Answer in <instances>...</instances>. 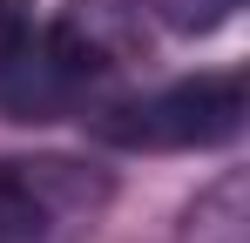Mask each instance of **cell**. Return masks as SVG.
Listing matches in <instances>:
<instances>
[{"label":"cell","instance_id":"obj_3","mask_svg":"<svg viewBox=\"0 0 250 243\" xmlns=\"http://www.w3.org/2000/svg\"><path fill=\"white\" fill-rule=\"evenodd\" d=\"M47 40H54V54L68 68L102 81V75H115V68L149 54V7L142 0H68L61 20L47 27Z\"/></svg>","mask_w":250,"mask_h":243},{"label":"cell","instance_id":"obj_2","mask_svg":"<svg viewBox=\"0 0 250 243\" xmlns=\"http://www.w3.org/2000/svg\"><path fill=\"white\" fill-rule=\"evenodd\" d=\"M108 202V176L68 156H7L0 162V243H47L68 223H88Z\"/></svg>","mask_w":250,"mask_h":243},{"label":"cell","instance_id":"obj_5","mask_svg":"<svg viewBox=\"0 0 250 243\" xmlns=\"http://www.w3.org/2000/svg\"><path fill=\"white\" fill-rule=\"evenodd\" d=\"M149 7L163 14V27H176V34H216L223 20H237L244 0H149Z\"/></svg>","mask_w":250,"mask_h":243},{"label":"cell","instance_id":"obj_4","mask_svg":"<svg viewBox=\"0 0 250 243\" xmlns=\"http://www.w3.org/2000/svg\"><path fill=\"white\" fill-rule=\"evenodd\" d=\"M183 243H244V176H223L183 223Z\"/></svg>","mask_w":250,"mask_h":243},{"label":"cell","instance_id":"obj_6","mask_svg":"<svg viewBox=\"0 0 250 243\" xmlns=\"http://www.w3.org/2000/svg\"><path fill=\"white\" fill-rule=\"evenodd\" d=\"M27 34H34V0H0V68L27 47Z\"/></svg>","mask_w":250,"mask_h":243},{"label":"cell","instance_id":"obj_1","mask_svg":"<svg viewBox=\"0 0 250 243\" xmlns=\"http://www.w3.org/2000/svg\"><path fill=\"white\" fill-rule=\"evenodd\" d=\"M95 142L108 149H149V156H189V149H223L244 135V75L209 68V75L163 81L149 95H122L88 115Z\"/></svg>","mask_w":250,"mask_h":243}]
</instances>
